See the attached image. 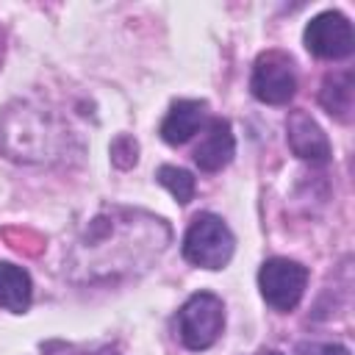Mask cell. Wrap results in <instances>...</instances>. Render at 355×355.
Here are the masks:
<instances>
[{
  "label": "cell",
  "mask_w": 355,
  "mask_h": 355,
  "mask_svg": "<svg viewBox=\"0 0 355 355\" xmlns=\"http://www.w3.org/2000/svg\"><path fill=\"white\" fill-rule=\"evenodd\" d=\"M233 153H236V139L230 133V122L227 119H211L205 136L194 147V164L202 172H219L222 166L230 164Z\"/></svg>",
  "instance_id": "52a82bcc"
},
{
  "label": "cell",
  "mask_w": 355,
  "mask_h": 355,
  "mask_svg": "<svg viewBox=\"0 0 355 355\" xmlns=\"http://www.w3.org/2000/svg\"><path fill=\"white\" fill-rule=\"evenodd\" d=\"M136 153H139V147H136V141H133L130 136H119V139L111 144V158H114V164L122 166V169H128V166L136 164Z\"/></svg>",
  "instance_id": "7c38bea8"
},
{
  "label": "cell",
  "mask_w": 355,
  "mask_h": 355,
  "mask_svg": "<svg viewBox=\"0 0 355 355\" xmlns=\"http://www.w3.org/2000/svg\"><path fill=\"white\" fill-rule=\"evenodd\" d=\"M308 286V269L288 258H269L258 272V288L266 305L288 313L300 305Z\"/></svg>",
  "instance_id": "3957f363"
},
{
  "label": "cell",
  "mask_w": 355,
  "mask_h": 355,
  "mask_svg": "<svg viewBox=\"0 0 355 355\" xmlns=\"http://www.w3.org/2000/svg\"><path fill=\"white\" fill-rule=\"evenodd\" d=\"M222 330H225V305L211 291L191 294L183 302V308L178 311V336H180L183 347H189L194 352L216 344Z\"/></svg>",
  "instance_id": "7a4b0ae2"
},
{
  "label": "cell",
  "mask_w": 355,
  "mask_h": 355,
  "mask_svg": "<svg viewBox=\"0 0 355 355\" xmlns=\"http://www.w3.org/2000/svg\"><path fill=\"white\" fill-rule=\"evenodd\" d=\"M158 183H161L164 189H169V194H172L180 205L191 202L194 189H197L194 175L186 172V169H180V166H161V169H158Z\"/></svg>",
  "instance_id": "8fae6325"
},
{
  "label": "cell",
  "mask_w": 355,
  "mask_h": 355,
  "mask_svg": "<svg viewBox=\"0 0 355 355\" xmlns=\"http://www.w3.org/2000/svg\"><path fill=\"white\" fill-rule=\"evenodd\" d=\"M202 119H205L202 100H178L161 122V139L166 144H183L200 130Z\"/></svg>",
  "instance_id": "ba28073f"
},
{
  "label": "cell",
  "mask_w": 355,
  "mask_h": 355,
  "mask_svg": "<svg viewBox=\"0 0 355 355\" xmlns=\"http://www.w3.org/2000/svg\"><path fill=\"white\" fill-rule=\"evenodd\" d=\"M255 355H283V352H277V349H261V352H255Z\"/></svg>",
  "instance_id": "5bb4252c"
},
{
  "label": "cell",
  "mask_w": 355,
  "mask_h": 355,
  "mask_svg": "<svg viewBox=\"0 0 355 355\" xmlns=\"http://www.w3.org/2000/svg\"><path fill=\"white\" fill-rule=\"evenodd\" d=\"M286 130H288V147L294 150L297 158L311 161V164L330 161V141H327L324 130L305 111H294L286 122Z\"/></svg>",
  "instance_id": "8992f818"
},
{
  "label": "cell",
  "mask_w": 355,
  "mask_h": 355,
  "mask_svg": "<svg viewBox=\"0 0 355 355\" xmlns=\"http://www.w3.org/2000/svg\"><path fill=\"white\" fill-rule=\"evenodd\" d=\"M250 89L261 103L269 105H286L294 92H297V75L291 67V58L269 50L263 53L255 67H252V78H250Z\"/></svg>",
  "instance_id": "5b68a950"
},
{
  "label": "cell",
  "mask_w": 355,
  "mask_h": 355,
  "mask_svg": "<svg viewBox=\"0 0 355 355\" xmlns=\"http://www.w3.org/2000/svg\"><path fill=\"white\" fill-rule=\"evenodd\" d=\"M305 47L324 61H341L355 50V33L341 11H322L305 28Z\"/></svg>",
  "instance_id": "277c9868"
},
{
  "label": "cell",
  "mask_w": 355,
  "mask_h": 355,
  "mask_svg": "<svg viewBox=\"0 0 355 355\" xmlns=\"http://www.w3.org/2000/svg\"><path fill=\"white\" fill-rule=\"evenodd\" d=\"M236 239L216 214H197L183 236V258L200 269H222L233 258Z\"/></svg>",
  "instance_id": "6da1fadb"
},
{
  "label": "cell",
  "mask_w": 355,
  "mask_h": 355,
  "mask_svg": "<svg viewBox=\"0 0 355 355\" xmlns=\"http://www.w3.org/2000/svg\"><path fill=\"white\" fill-rule=\"evenodd\" d=\"M31 294H33L31 275L17 263L0 261V305L6 311L22 313L31 305Z\"/></svg>",
  "instance_id": "9c48e42d"
},
{
  "label": "cell",
  "mask_w": 355,
  "mask_h": 355,
  "mask_svg": "<svg viewBox=\"0 0 355 355\" xmlns=\"http://www.w3.org/2000/svg\"><path fill=\"white\" fill-rule=\"evenodd\" d=\"M352 100H355V86H352V72H336L327 75L319 92V103L327 108L341 122H349L352 116Z\"/></svg>",
  "instance_id": "30bf717a"
},
{
  "label": "cell",
  "mask_w": 355,
  "mask_h": 355,
  "mask_svg": "<svg viewBox=\"0 0 355 355\" xmlns=\"http://www.w3.org/2000/svg\"><path fill=\"white\" fill-rule=\"evenodd\" d=\"M300 355H349V349L341 344H302Z\"/></svg>",
  "instance_id": "4fadbf2b"
}]
</instances>
